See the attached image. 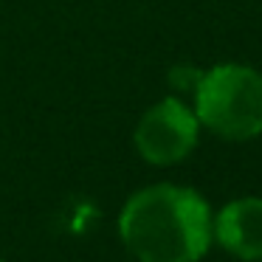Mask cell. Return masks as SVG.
Wrapping results in <instances>:
<instances>
[{"instance_id": "cell-1", "label": "cell", "mask_w": 262, "mask_h": 262, "mask_svg": "<svg viewBox=\"0 0 262 262\" xmlns=\"http://www.w3.org/2000/svg\"><path fill=\"white\" fill-rule=\"evenodd\" d=\"M119 231L138 262H198L211 239V214L198 192L161 183L127 200Z\"/></svg>"}, {"instance_id": "cell-2", "label": "cell", "mask_w": 262, "mask_h": 262, "mask_svg": "<svg viewBox=\"0 0 262 262\" xmlns=\"http://www.w3.org/2000/svg\"><path fill=\"white\" fill-rule=\"evenodd\" d=\"M194 116L211 133L245 141L262 133V74L248 65H217L194 85Z\"/></svg>"}, {"instance_id": "cell-3", "label": "cell", "mask_w": 262, "mask_h": 262, "mask_svg": "<svg viewBox=\"0 0 262 262\" xmlns=\"http://www.w3.org/2000/svg\"><path fill=\"white\" fill-rule=\"evenodd\" d=\"M198 116L178 99H164L141 116L136 127V149L149 164H175L192 152L198 141Z\"/></svg>"}, {"instance_id": "cell-4", "label": "cell", "mask_w": 262, "mask_h": 262, "mask_svg": "<svg viewBox=\"0 0 262 262\" xmlns=\"http://www.w3.org/2000/svg\"><path fill=\"white\" fill-rule=\"evenodd\" d=\"M214 234L239 259H262V200L239 198L220 211Z\"/></svg>"}]
</instances>
